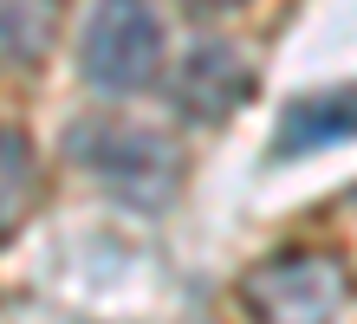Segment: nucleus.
I'll return each instance as SVG.
<instances>
[{
  "label": "nucleus",
  "instance_id": "7ed1b4c3",
  "mask_svg": "<svg viewBox=\"0 0 357 324\" xmlns=\"http://www.w3.org/2000/svg\"><path fill=\"white\" fill-rule=\"evenodd\" d=\"M351 298V272L338 253H280L247 272L241 305L254 324H338Z\"/></svg>",
  "mask_w": 357,
  "mask_h": 324
},
{
  "label": "nucleus",
  "instance_id": "f257e3e1",
  "mask_svg": "<svg viewBox=\"0 0 357 324\" xmlns=\"http://www.w3.org/2000/svg\"><path fill=\"white\" fill-rule=\"evenodd\" d=\"M78 72L104 98L150 91L162 72V20L150 0H98L78 39Z\"/></svg>",
  "mask_w": 357,
  "mask_h": 324
},
{
  "label": "nucleus",
  "instance_id": "423d86ee",
  "mask_svg": "<svg viewBox=\"0 0 357 324\" xmlns=\"http://www.w3.org/2000/svg\"><path fill=\"white\" fill-rule=\"evenodd\" d=\"M59 39V0H0V65L33 72Z\"/></svg>",
  "mask_w": 357,
  "mask_h": 324
},
{
  "label": "nucleus",
  "instance_id": "f03ea898",
  "mask_svg": "<svg viewBox=\"0 0 357 324\" xmlns=\"http://www.w3.org/2000/svg\"><path fill=\"white\" fill-rule=\"evenodd\" d=\"M66 149H72V156L85 162L111 194H123V201H143V208L169 201V194H176V176H182V156H176L169 137L137 130V123H111V117L78 123Z\"/></svg>",
  "mask_w": 357,
  "mask_h": 324
},
{
  "label": "nucleus",
  "instance_id": "0eeeda50",
  "mask_svg": "<svg viewBox=\"0 0 357 324\" xmlns=\"http://www.w3.org/2000/svg\"><path fill=\"white\" fill-rule=\"evenodd\" d=\"M33 201H39V156L20 130L0 123V240H13L26 227Z\"/></svg>",
  "mask_w": 357,
  "mask_h": 324
},
{
  "label": "nucleus",
  "instance_id": "6e6552de",
  "mask_svg": "<svg viewBox=\"0 0 357 324\" xmlns=\"http://www.w3.org/2000/svg\"><path fill=\"white\" fill-rule=\"evenodd\" d=\"M202 7H241V0H202Z\"/></svg>",
  "mask_w": 357,
  "mask_h": 324
},
{
  "label": "nucleus",
  "instance_id": "20e7f679",
  "mask_svg": "<svg viewBox=\"0 0 357 324\" xmlns=\"http://www.w3.org/2000/svg\"><path fill=\"white\" fill-rule=\"evenodd\" d=\"M176 111L188 123H221L234 117L247 98H254V72L234 46H195L182 65H176Z\"/></svg>",
  "mask_w": 357,
  "mask_h": 324
},
{
  "label": "nucleus",
  "instance_id": "39448f33",
  "mask_svg": "<svg viewBox=\"0 0 357 324\" xmlns=\"http://www.w3.org/2000/svg\"><path fill=\"white\" fill-rule=\"evenodd\" d=\"M357 137V91H325V98H299L286 111V130H280V156H305L319 143H344Z\"/></svg>",
  "mask_w": 357,
  "mask_h": 324
}]
</instances>
